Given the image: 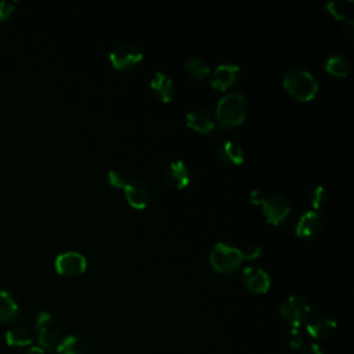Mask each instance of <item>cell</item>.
<instances>
[{
  "label": "cell",
  "mask_w": 354,
  "mask_h": 354,
  "mask_svg": "<svg viewBox=\"0 0 354 354\" xmlns=\"http://www.w3.org/2000/svg\"><path fill=\"white\" fill-rule=\"evenodd\" d=\"M242 260H254L261 256V248L256 243H245L242 248H238Z\"/></svg>",
  "instance_id": "cb8c5ba5"
},
{
  "label": "cell",
  "mask_w": 354,
  "mask_h": 354,
  "mask_svg": "<svg viewBox=\"0 0 354 354\" xmlns=\"http://www.w3.org/2000/svg\"><path fill=\"white\" fill-rule=\"evenodd\" d=\"M253 205H260L268 224L279 225L289 216L290 206L288 201L279 195H267L260 189H253L249 195Z\"/></svg>",
  "instance_id": "3957f363"
},
{
  "label": "cell",
  "mask_w": 354,
  "mask_h": 354,
  "mask_svg": "<svg viewBox=\"0 0 354 354\" xmlns=\"http://www.w3.org/2000/svg\"><path fill=\"white\" fill-rule=\"evenodd\" d=\"M123 189H124L126 199L131 207L142 210L149 205L152 194L148 184L141 178L129 180Z\"/></svg>",
  "instance_id": "30bf717a"
},
{
  "label": "cell",
  "mask_w": 354,
  "mask_h": 354,
  "mask_svg": "<svg viewBox=\"0 0 354 354\" xmlns=\"http://www.w3.org/2000/svg\"><path fill=\"white\" fill-rule=\"evenodd\" d=\"M210 264L220 274H234L242 264L238 248L224 242L216 243L210 250Z\"/></svg>",
  "instance_id": "277c9868"
},
{
  "label": "cell",
  "mask_w": 354,
  "mask_h": 354,
  "mask_svg": "<svg viewBox=\"0 0 354 354\" xmlns=\"http://www.w3.org/2000/svg\"><path fill=\"white\" fill-rule=\"evenodd\" d=\"M166 181L176 189H183L189 184L191 173L188 166L183 160H174L166 167Z\"/></svg>",
  "instance_id": "4fadbf2b"
},
{
  "label": "cell",
  "mask_w": 354,
  "mask_h": 354,
  "mask_svg": "<svg viewBox=\"0 0 354 354\" xmlns=\"http://www.w3.org/2000/svg\"><path fill=\"white\" fill-rule=\"evenodd\" d=\"M326 8L329 11V14L337 19V21H343L346 19V10L343 7L342 3H337V1H330L326 4Z\"/></svg>",
  "instance_id": "4316f807"
},
{
  "label": "cell",
  "mask_w": 354,
  "mask_h": 354,
  "mask_svg": "<svg viewBox=\"0 0 354 354\" xmlns=\"http://www.w3.org/2000/svg\"><path fill=\"white\" fill-rule=\"evenodd\" d=\"M55 348L58 354H87L88 343L80 336L71 335L64 337Z\"/></svg>",
  "instance_id": "e0dca14e"
},
{
  "label": "cell",
  "mask_w": 354,
  "mask_h": 354,
  "mask_svg": "<svg viewBox=\"0 0 354 354\" xmlns=\"http://www.w3.org/2000/svg\"><path fill=\"white\" fill-rule=\"evenodd\" d=\"M6 342L12 347H25L33 342V335L29 328L24 325H15L7 330Z\"/></svg>",
  "instance_id": "d6986e66"
},
{
  "label": "cell",
  "mask_w": 354,
  "mask_h": 354,
  "mask_svg": "<svg viewBox=\"0 0 354 354\" xmlns=\"http://www.w3.org/2000/svg\"><path fill=\"white\" fill-rule=\"evenodd\" d=\"M15 14V6L10 1H0V24L7 22Z\"/></svg>",
  "instance_id": "83f0119b"
},
{
  "label": "cell",
  "mask_w": 354,
  "mask_h": 354,
  "mask_svg": "<svg viewBox=\"0 0 354 354\" xmlns=\"http://www.w3.org/2000/svg\"><path fill=\"white\" fill-rule=\"evenodd\" d=\"M299 354H324V351L321 350V347L318 344L313 343V344H308L304 348H301V351Z\"/></svg>",
  "instance_id": "f546056e"
},
{
  "label": "cell",
  "mask_w": 354,
  "mask_h": 354,
  "mask_svg": "<svg viewBox=\"0 0 354 354\" xmlns=\"http://www.w3.org/2000/svg\"><path fill=\"white\" fill-rule=\"evenodd\" d=\"M185 72L195 80H203L209 73H210V68L206 64L205 59L199 58V57H191L185 65Z\"/></svg>",
  "instance_id": "7402d4cb"
},
{
  "label": "cell",
  "mask_w": 354,
  "mask_h": 354,
  "mask_svg": "<svg viewBox=\"0 0 354 354\" xmlns=\"http://www.w3.org/2000/svg\"><path fill=\"white\" fill-rule=\"evenodd\" d=\"M325 227V216L318 210H308L300 216L296 224V235L303 239H314L324 232Z\"/></svg>",
  "instance_id": "ba28073f"
},
{
  "label": "cell",
  "mask_w": 354,
  "mask_h": 354,
  "mask_svg": "<svg viewBox=\"0 0 354 354\" xmlns=\"http://www.w3.org/2000/svg\"><path fill=\"white\" fill-rule=\"evenodd\" d=\"M336 321L326 317H319L307 324V333L314 339H329L336 330Z\"/></svg>",
  "instance_id": "2e32d148"
},
{
  "label": "cell",
  "mask_w": 354,
  "mask_h": 354,
  "mask_svg": "<svg viewBox=\"0 0 354 354\" xmlns=\"http://www.w3.org/2000/svg\"><path fill=\"white\" fill-rule=\"evenodd\" d=\"M142 58L144 55L141 50L130 43L119 44L109 53V61L118 71L133 69L142 61Z\"/></svg>",
  "instance_id": "52a82bcc"
},
{
  "label": "cell",
  "mask_w": 354,
  "mask_h": 354,
  "mask_svg": "<svg viewBox=\"0 0 354 354\" xmlns=\"http://www.w3.org/2000/svg\"><path fill=\"white\" fill-rule=\"evenodd\" d=\"M241 77V68L235 64H223L218 65L212 75V86L216 90L225 91L230 87L235 86Z\"/></svg>",
  "instance_id": "8fae6325"
},
{
  "label": "cell",
  "mask_w": 354,
  "mask_h": 354,
  "mask_svg": "<svg viewBox=\"0 0 354 354\" xmlns=\"http://www.w3.org/2000/svg\"><path fill=\"white\" fill-rule=\"evenodd\" d=\"M242 281L245 286L253 293H267L271 285L268 274L256 266H248L243 268Z\"/></svg>",
  "instance_id": "7c38bea8"
},
{
  "label": "cell",
  "mask_w": 354,
  "mask_h": 354,
  "mask_svg": "<svg viewBox=\"0 0 354 354\" xmlns=\"http://www.w3.org/2000/svg\"><path fill=\"white\" fill-rule=\"evenodd\" d=\"M54 266L59 275L77 277L86 271L87 260L79 252H65L57 256Z\"/></svg>",
  "instance_id": "9c48e42d"
},
{
  "label": "cell",
  "mask_w": 354,
  "mask_h": 354,
  "mask_svg": "<svg viewBox=\"0 0 354 354\" xmlns=\"http://www.w3.org/2000/svg\"><path fill=\"white\" fill-rule=\"evenodd\" d=\"M26 354H47V353H46V350L41 348L40 346H35V347H30Z\"/></svg>",
  "instance_id": "4dcf8cb0"
},
{
  "label": "cell",
  "mask_w": 354,
  "mask_h": 354,
  "mask_svg": "<svg viewBox=\"0 0 354 354\" xmlns=\"http://www.w3.org/2000/svg\"><path fill=\"white\" fill-rule=\"evenodd\" d=\"M185 120H187V126L189 129H192V130H195L196 133H201V134L210 133L216 126V122H214L213 116L205 109L191 111L187 115Z\"/></svg>",
  "instance_id": "9a60e30c"
},
{
  "label": "cell",
  "mask_w": 354,
  "mask_h": 354,
  "mask_svg": "<svg viewBox=\"0 0 354 354\" xmlns=\"http://www.w3.org/2000/svg\"><path fill=\"white\" fill-rule=\"evenodd\" d=\"M218 156L220 159L227 165L239 166L245 160L243 149L234 141H225L218 148Z\"/></svg>",
  "instance_id": "ac0fdd59"
},
{
  "label": "cell",
  "mask_w": 354,
  "mask_h": 354,
  "mask_svg": "<svg viewBox=\"0 0 354 354\" xmlns=\"http://www.w3.org/2000/svg\"><path fill=\"white\" fill-rule=\"evenodd\" d=\"M18 315V304L7 290H0V324L10 322Z\"/></svg>",
  "instance_id": "44dd1931"
},
{
  "label": "cell",
  "mask_w": 354,
  "mask_h": 354,
  "mask_svg": "<svg viewBox=\"0 0 354 354\" xmlns=\"http://www.w3.org/2000/svg\"><path fill=\"white\" fill-rule=\"evenodd\" d=\"M325 69L329 75L344 79L350 72V62L342 54H332L325 61Z\"/></svg>",
  "instance_id": "ffe728a7"
},
{
  "label": "cell",
  "mask_w": 354,
  "mask_h": 354,
  "mask_svg": "<svg viewBox=\"0 0 354 354\" xmlns=\"http://www.w3.org/2000/svg\"><path fill=\"white\" fill-rule=\"evenodd\" d=\"M248 115V101L239 93H231L220 98L216 106V120L220 127L231 129L245 122Z\"/></svg>",
  "instance_id": "6da1fadb"
},
{
  "label": "cell",
  "mask_w": 354,
  "mask_h": 354,
  "mask_svg": "<svg viewBox=\"0 0 354 354\" xmlns=\"http://www.w3.org/2000/svg\"><path fill=\"white\" fill-rule=\"evenodd\" d=\"M285 342L290 348H299L303 344V335L300 333L299 328H290L285 333Z\"/></svg>",
  "instance_id": "d4e9b609"
},
{
  "label": "cell",
  "mask_w": 354,
  "mask_h": 354,
  "mask_svg": "<svg viewBox=\"0 0 354 354\" xmlns=\"http://www.w3.org/2000/svg\"><path fill=\"white\" fill-rule=\"evenodd\" d=\"M151 90L165 104L170 102L174 94L173 79L165 72H156L151 80Z\"/></svg>",
  "instance_id": "5bb4252c"
},
{
  "label": "cell",
  "mask_w": 354,
  "mask_h": 354,
  "mask_svg": "<svg viewBox=\"0 0 354 354\" xmlns=\"http://www.w3.org/2000/svg\"><path fill=\"white\" fill-rule=\"evenodd\" d=\"M282 86L285 91L297 101H311L318 94V82L315 77L304 69H290L285 73L282 79Z\"/></svg>",
  "instance_id": "7a4b0ae2"
},
{
  "label": "cell",
  "mask_w": 354,
  "mask_h": 354,
  "mask_svg": "<svg viewBox=\"0 0 354 354\" xmlns=\"http://www.w3.org/2000/svg\"><path fill=\"white\" fill-rule=\"evenodd\" d=\"M328 201V192L324 185H317L311 192H310V203L314 210L321 209Z\"/></svg>",
  "instance_id": "603a6c76"
},
{
  "label": "cell",
  "mask_w": 354,
  "mask_h": 354,
  "mask_svg": "<svg viewBox=\"0 0 354 354\" xmlns=\"http://www.w3.org/2000/svg\"><path fill=\"white\" fill-rule=\"evenodd\" d=\"M342 33H343V36L351 43V41L354 40V21L348 19V21L343 25Z\"/></svg>",
  "instance_id": "f1b7e54d"
},
{
  "label": "cell",
  "mask_w": 354,
  "mask_h": 354,
  "mask_svg": "<svg viewBox=\"0 0 354 354\" xmlns=\"http://www.w3.org/2000/svg\"><path fill=\"white\" fill-rule=\"evenodd\" d=\"M279 313H281V317L289 325H292V328H299L303 324H306V321L308 319L310 313H311V307H310L308 301L304 297H301V296H289L281 304Z\"/></svg>",
  "instance_id": "8992f818"
},
{
  "label": "cell",
  "mask_w": 354,
  "mask_h": 354,
  "mask_svg": "<svg viewBox=\"0 0 354 354\" xmlns=\"http://www.w3.org/2000/svg\"><path fill=\"white\" fill-rule=\"evenodd\" d=\"M106 180H108V184L113 188H124L126 185V178H124V174L119 170H111L108 171V176H106Z\"/></svg>",
  "instance_id": "484cf974"
},
{
  "label": "cell",
  "mask_w": 354,
  "mask_h": 354,
  "mask_svg": "<svg viewBox=\"0 0 354 354\" xmlns=\"http://www.w3.org/2000/svg\"><path fill=\"white\" fill-rule=\"evenodd\" d=\"M36 330L40 347L44 350H51L61 342L62 328L55 315L50 311H40L36 318Z\"/></svg>",
  "instance_id": "5b68a950"
}]
</instances>
